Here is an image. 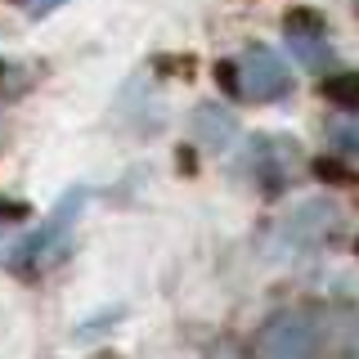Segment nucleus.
Listing matches in <instances>:
<instances>
[{
	"label": "nucleus",
	"instance_id": "6",
	"mask_svg": "<svg viewBox=\"0 0 359 359\" xmlns=\"http://www.w3.org/2000/svg\"><path fill=\"white\" fill-rule=\"evenodd\" d=\"M283 32L287 36H301V32H323V22L314 9H292V14L283 18Z\"/></svg>",
	"mask_w": 359,
	"mask_h": 359
},
{
	"label": "nucleus",
	"instance_id": "7",
	"mask_svg": "<svg viewBox=\"0 0 359 359\" xmlns=\"http://www.w3.org/2000/svg\"><path fill=\"white\" fill-rule=\"evenodd\" d=\"M216 81H220L224 95H243V67L233 63V59H220L216 63Z\"/></svg>",
	"mask_w": 359,
	"mask_h": 359
},
{
	"label": "nucleus",
	"instance_id": "4",
	"mask_svg": "<svg viewBox=\"0 0 359 359\" xmlns=\"http://www.w3.org/2000/svg\"><path fill=\"white\" fill-rule=\"evenodd\" d=\"M323 90H328L332 104H341V108H359V72H337Z\"/></svg>",
	"mask_w": 359,
	"mask_h": 359
},
{
	"label": "nucleus",
	"instance_id": "8",
	"mask_svg": "<svg viewBox=\"0 0 359 359\" xmlns=\"http://www.w3.org/2000/svg\"><path fill=\"white\" fill-rule=\"evenodd\" d=\"M22 216H27L22 202H0V220H22Z\"/></svg>",
	"mask_w": 359,
	"mask_h": 359
},
{
	"label": "nucleus",
	"instance_id": "10",
	"mask_svg": "<svg viewBox=\"0 0 359 359\" xmlns=\"http://www.w3.org/2000/svg\"><path fill=\"white\" fill-rule=\"evenodd\" d=\"M0 72H5V67H0Z\"/></svg>",
	"mask_w": 359,
	"mask_h": 359
},
{
	"label": "nucleus",
	"instance_id": "1",
	"mask_svg": "<svg viewBox=\"0 0 359 359\" xmlns=\"http://www.w3.org/2000/svg\"><path fill=\"white\" fill-rule=\"evenodd\" d=\"M243 95H252V99H283L287 90H292V72H287V63L278 59L269 45H247L243 50Z\"/></svg>",
	"mask_w": 359,
	"mask_h": 359
},
{
	"label": "nucleus",
	"instance_id": "3",
	"mask_svg": "<svg viewBox=\"0 0 359 359\" xmlns=\"http://www.w3.org/2000/svg\"><path fill=\"white\" fill-rule=\"evenodd\" d=\"M292 41V54L310 67V72H328L332 67V45L323 41V32H301V36H287Z\"/></svg>",
	"mask_w": 359,
	"mask_h": 359
},
{
	"label": "nucleus",
	"instance_id": "2",
	"mask_svg": "<svg viewBox=\"0 0 359 359\" xmlns=\"http://www.w3.org/2000/svg\"><path fill=\"white\" fill-rule=\"evenodd\" d=\"M189 135H194V144H202L207 153H224L233 144V117L220 104H198L194 117H189Z\"/></svg>",
	"mask_w": 359,
	"mask_h": 359
},
{
	"label": "nucleus",
	"instance_id": "5",
	"mask_svg": "<svg viewBox=\"0 0 359 359\" xmlns=\"http://www.w3.org/2000/svg\"><path fill=\"white\" fill-rule=\"evenodd\" d=\"M310 171L319 175L323 184H355V171H351L346 162H337V157H314Z\"/></svg>",
	"mask_w": 359,
	"mask_h": 359
},
{
	"label": "nucleus",
	"instance_id": "9",
	"mask_svg": "<svg viewBox=\"0 0 359 359\" xmlns=\"http://www.w3.org/2000/svg\"><path fill=\"white\" fill-rule=\"evenodd\" d=\"M54 5H59V0H41V9H36V14H45V9H54Z\"/></svg>",
	"mask_w": 359,
	"mask_h": 359
}]
</instances>
